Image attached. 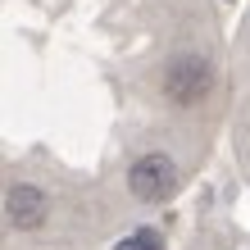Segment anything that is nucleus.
Wrapping results in <instances>:
<instances>
[{"label":"nucleus","instance_id":"nucleus-1","mask_svg":"<svg viewBox=\"0 0 250 250\" xmlns=\"http://www.w3.org/2000/svg\"><path fill=\"white\" fill-rule=\"evenodd\" d=\"M178 164L164 155V150H150V155H141L137 164H132V173H127V187H132V196L137 200H168L173 191H178Z\"/></svg>","mask_w":250,"mask_h":250},{"label":"nucleus","instance_id":"nucleus-2","mask_svg":"<svg viewBox=\"0 0 250 250\" xmlns=\"http://www.w3.org/2000/svg\"><path fill=\"white\" fill-rule=\"evenodd\" d=\"M164 91H168L173 105H196L209 91V64L205 60H178L164 78Z\"/></svg>","mask_w":250,"mask_h":250},{"label":"nucleus","instance_id":"nucleus-3","mask_svg":"<svg viewBox=\"0 0 250 250\" xmlns=\"http://www.w3.org/2000/svg\"><path fill=\"white\" fill-rule=\"evenodd\" d=\"M9 223L19 232L41 228L46 223V196H41L37 187H27V182H14L9 187Z\"/></svg>","mask_w":250,"mask_h":250},{"label":"nucleus","instance_id":"nucleus-4","mask_svg":"<svg viewBox=\"0 0 250 250\" xmlns=\"http://www.w3.org/2000/svg\"><path fill=\"white\" fill-rule=\"evenodd\" d=\"M114 250H164V237L150 232V228H141V232H132V237H123Z\"/></svg>","mask_w":250,"mask_h":250}]
</instances>
